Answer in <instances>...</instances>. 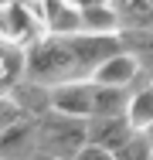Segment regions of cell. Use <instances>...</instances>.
<instances>
[{
    "label": "cell",
    "instance_id": "20",
    "mask_svg": "<svg viewBox=\"0 0 153 160\" xmlns=\"http://www.w3.org/2000/svg\"><path fill=\"white\" fill-rule=\"evenodd\" d=\"M31 160H61V157H48V153H34Z\"/></svg>",
    "mask_w": 153,
    "mask_h": 160
},
{
    "label": "cell",
    "instance_id": "18",
    "mask_svg": "<svg viewBox=\"0 0 153 160\" xmlns=\"http://www.w3.org/2000/svg\"><path fill=\"white\" fill-rule=\"evenodd\" d=\"M75 160H116V153H109V150H102V147H95V143H85Z\"/></svg>",
    "mask_w": 153,
    "mask_h": 160
},
{
    "label": "cell",
    "instance_id": "11",
    "mask_svg": "<svg viewBox=\"0 0 153 160\" xmlns=\"http://www.w3.org/2000/svg\"><path fill=\"white\" fill-rule=\"evenodd\" d=\"M10 96L17 99V106L27 112L31 119H41V116H48V112H51V89H48V85H41V82L24 78V82H17V85L10 89Z\"/></svg>",
    "mask_w": 153,
    "mask_h": 160
},
{
    "label": "cell",
    "instance_id": "22",
    "mask_svg": "<svg viewBox=\"0 0 153 160\" xmlns=\"http://www.w3.org/2000/svg\"><path fill=\"white\" fill-rule=\"evenodd\" d=\"M24 3H37V0H24Z\"/></svg>",
    "mask_w": 153,
    "mask_h": 160
},
{
    "label": "cell",
    "instance_id": "14",
    "mask_svg": "<svg viewBox=\"0 0 153 160\" xmlns=\"http://www.w3.org/2000/svg\"><path fill=\"white\" fill-rule=\"evenodd\" d=\"M82 31L85 34H119L122 31L119 10H116L112 3L85 7V10H82Z\"/></svg>",
    "mask_w": 153,
    "mask_h": 160
},
{
    "label": "cell",
    "instance_id": "9",
    "mask_svg": "<svg viewBox=\"0 0 153 160\" xmlns=\"http://www.w3.org/2000/svg\"><path fill=\"white\" fill-rule=\"evenodd\" d=\"M34 153H37V123L34 119H24V123L0 133V157L31 160Z\"/></svg>",
    "mask_w": 153,
    "mask_h": 160
},
{
    "label": "cell",
    "instance_id": "1",
    "mask_svg": "<svg viewBox=\"0 0 153 160\" xmlns=\"http://www.w3.org/2000/svg\"><path fill=\"white\" fill-rule=\"evenodd\" d=\"M27 78L48 85V89H58L65 82H82L85 72L78 68L68 41L48 34V38H41L37 44L27 48Z\"/></svg>",
    "mask_w": 153,
    "mask_h": 160
},
{
    "label": "cell",
    "instance_id": "17",
    "mask_svg": "<svg viewBox=\"0 0 153 160\" xmlns=\"http://www.w3.org/2000/svg\"><path fill=\"white\" fill-rule=\"evenodd\" d=\"M24 119H31L27 112L17 106V99L10 96H0V129H10V126H17V123H24Z\"/></svg>",
    "mask_w": 153,
    "mask_h": 160
},
{
    "label": "cell",
    "instance_id": "10",
    "mask_svg": "<svg viewBox=\"0 0 153 160\" xmlns=\"http://www.w3.org/2000/svg\"><path fill=\"white\" fill-rule=\"evenodd\" d=\"M143 72V65L136 62L133 55H116V58H109V62H102L95 72H92L89 82H95V85H119V89H129L133 82H136V75Z\"/></svg>",
    "mask_w": 153,
    "mask_h": 160
},
{
    "label": "cell",
    "instance_id": "8",
    "mask_svg": "<svg viewBox=\"0 0 153 160\" xmlns=\"http://www.w3.org/2000/svg\"><path fill=\"white\" fill-rule=\"evenodd\" d=\"M126 119H129V126L136 129V133H150V126H153V82H150V75H146V68L129 85Z\"/></svg>",
    "mask_w": 153,
    "mask_h": 160
},
{
    "label": "cell",
    "instance_id": "4",
    "mask_svg": "<svg viewBox=\"0 0 153 160\" xmlns=\"http://www.w3.org/2000/svg\"><path fill=\"white\" fill-rule=\"evenodd\" d=\"M65 41H68V48H72V55H75L78 68L85 72V78H92V72H95L102 62H109V58L122 55L119 34H85V31H82V34L65 38Z\"/></svg>",
    "mask_w": 153,
    "mask_h": 160
},
{
    "label": "cell",
    "instance_id": "15",
    "mask_svg": "<svg viewBox=\"0 0 153 160\" xmlns=\"http://www.w3.org/2000/svg\"><path fill=\"white\" fill-rule=\"evenodd\" d=\"M119 41H122V51L133 55L143 68L153 65V28H122Z\"/></svg>",
    "mask_w": 153,
    "mask_h": 160
},
{
    "label": "cell",
    "instance_id": "3",
    "mask_svg": "<svg viewBox=\"0 0 153 160\" xmlns=\"http://www.w3.org/2000/svg\"><path fill=\"white\" fill-rule=\"evenodd\" d=\"M41 38H48V31L37 21V14H34L31 3H24V0L0 3V44L27 51L31 44H37Z\"/></svg>",
    "mask_w": 153,
    "mask_h": 160
},
{
    "label": "cell",
    "instance_id": "23",
    "mask_svg": "<svg viewBox=\"0 0 153 160\" xmlns=\"http://www.w3.org/2000/svg\"><path fill=\"white\" fill-rule=\"evenodd\" d=\"M150 140H153V126H150Z\"/></svg>",
    "mask_w": 153,
    "mask_h": 160
},
{
    "label": "cell",
    "instance_id": "24",
    "mask_svg": "<svg viewBox=\"0 0 153 160\" xmlns=\"http://www.w3.org/2000/svg\"><path fill=\"white\" fill-rule=\"evenodd\" d=\"M0 3H10V0H0Z\"/></svg>",
    "mask_w": 153,
    "mask_h": 160
},
{
    "label": "cell",
    "instance_id": "16",
    "mask_svg": "<svg viewBox=\"0 0 153 160\" xmlns=\"http://www.w3.org/2000/svg\"><path fill=\"white\" fill-rule=\"evenodd\" d=\"M116 160H153V140H150V133H133L129 143L116 150Z\"/></svg>",
    "mask_w": 153,
    "mask_h": 160
},
{
    "label": "cell",
    "instance_id": "13",
    "mask_svg": "<svg viewBox=\"0 0 153 160\" xmlns=\"http://www.w3.org/2000/svg\"><path fill=\"white\" fill-rule=\"evenodd\" d=\"M24 78H27V51L0 44V96H7Z\"/></svg>",
    "mask_w": 153,
    "mask_h": 160
},
{
    "label": "cell",
    "instance_id": "21",
    "mask_svg": "<svg viewBox=\"0 0 153 160\" xmlns=\"http://www.w3.org/2000/svg\"><path fill=\"white\" fill-rule=\"evenodd\" d=\"M146 75H150V82H153V65H150V68H146Z\"/></svg>",
    "mask_w": 153,
    "mask_h": 160
},
{
    "label": "cell",
    "instance_id": "12",
    "mask_svg": "<svg viewBox=\"0 0 153 160\" xmlns=\"http://www.w3.org/2000/svg\"><path fill=\"white\" fill-rule=\"evenodd\" d=\"M126 106H129V89L92 82V116H126Z\"/></svg>",
    "mask_w": 153,
    "mask_h": 160
},
{
    "label": "cell",
    "instance_id": "26",
    "mask_svg": "<svg viewBox=\"0 0 153 160\" xmlns=\"http://www.w3.org/2000/svg\"><path fill=\"white\" fill-rule=\"evenodd\" d=\"M0 133H3V129H0Z\"/></svg>",
    "mask_w": 153,
    "mask_h": 160
},
{
    "label": "cell",
    "instance_id": "19",
    "mask_svg": "<svg viewBox=\"0 0 153 160\" xmlns=\"http://www.w3.org/2000/svg\"><path fill=\"white\" fill-rule=\"evenodd\" d=\"M72 3H75V7H82V10H85V7H99V3H109V0H72Z\"/></svg>",
    "mask_w": 153,
    "mask_h": 160
},
{
    "label": "cell",
    "instance_id": "7",
    "mask_svg": "<svg viewBox=\"0 0 153 160\" xmlns=\"http://www.w3.org/2000/svg\"><path fill=\"white\" fill-rule=\"evenodd\" d=\"M133 133L136 129L129 126L126 116H89V143L109 150V153H116L119 147H126Z\"/></svg>",
    "mask_w": 153,
    "mask_h": 160
},
{
    "label": "cell",
    "instance_id": "5",
    "mask_svg": "<svg viewBox=\"0 0 153 160\" xmlns=\"http://www.w3.org/2000/svg\"><path fill=\"white\" fill-rule=\"evenodd\" d=\"M37 21L44 24V31L51 38H72L82 34V7H75L72 0H37L31 3Z\"/></svg>",
    "mask_w": 153,
    "mask_h": 160
},
{
    "label": "cell",
    "instance_id": "2",
    "mask_svg": "<svg viewBox=\"0 0 153 160\" xmlns=\"http://www.w3.org/2000/svg\"><path fill=\"white\" fill-rule=\"evenodd\" d=\"M37 123V153L61 160H75L78 150L89 143V119H75V116H61V112H48Z\"/></svg>",
    "mask_w": 153,
    "mask_h": 160
},
{
    "label": "cell",
    "instance_id": "25",
    "mask_svg": "<svg viewBox=\"0 0 153 160\" xmlns=\"http://www.w3.org/2000/svg\"><path fill=\"white\" fill-rule=\"evenodd\" d=\"M0 160H10V157H0Z\"/></svg>",
    "mask_w": 153,
    "mask_h": 160
},
{
    "label": "cell",
    "instance_id": "6",
    "mask_svg": "<svg viewBox=\"0 0 153 160\" xmlns=\"http://www.w3.org/2000/svg\"><path fill=\"white\" fill-rule=\"evenodd\" d=\"M51 109L61 116H75V119H89L92 116V82H65L58 89H51Z\"/></svg>",
    "mask_w": 153,
    "mask_h": 160
}]
</instances>
